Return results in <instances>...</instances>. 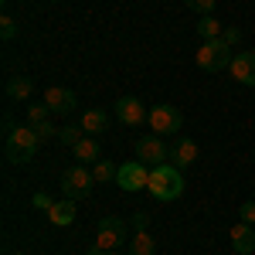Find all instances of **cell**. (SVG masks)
I'll return each instance as SVG.
<instances>
[{
	"instance_id": "obj_1",
	"label": "cell",
	"mask_w": 255,
	"mask_h": 255,
	"mask_svg": "<svg viewBox=\"0 0 255 255\" xmlns=\"http://www.w3.org/2000/svg\"><path fill=\"white\" fill-rule=\"evenodd\" d=\"M3 150H7V160L10 163H31V160L38 157L41 150V136L34 133V126H14L10 133H7V143H3Z\"/></svg>"
},
{
	"instance_id": "obj_2",
	"label": "cell",
	"mask_w": 255,
	"mask_h": 255,
	"mask_svg": "<svg viewBox=\"0 0 255 255\" xmlns=\"http://www.w3.org/2000/svg\"><path fill=\"white\" fill-rule=\"evenodd\" d=\"M146 191L157 197V201H177V197L184 194V174H180V167H174V163L153 167V170H150Z\"/></svg>"
},
{
	"instance_id": "obj_3",
	"label": "cell",
	"mask_w": 255,
	"mask_h": 255,
	"mask_svg": "<svg viewBox=\"0 0 255 255\" xmlns=\"http://www.w3.org/2000/svg\"><path fill=\"white\" fill-rule=\"evenodd\" d=\"M146 123H150V129H153L157 136H174V133H180V126H184V116H180V109H177V106L160 102V106L150 109Z\"/></svg>"
},
{
	"instance_id": "obj_4",
	"label": "cell",
	"mask_w": 255,
	"mask_h": 255,
	"mask_svg": "<svg viewBox=\"0 0 255 255\" xmlns=\"http://www.w3.org/2000/svg\"><path fill=\"white\" fill-rule=\"evenodd\" d=\"M228 65H232V48L221 38L204 41L197 48V68H204V72H225Z\"/></svg>"
},
{
	"instance_id": "obj_5",
	"label": "cell",
	"mask_w": 255,
	"mask_h": 255,
	"mask_svg": "<svg viewBox=\"0 0 255 255\" xmlns=\"http://www.w3.org/2000/svg\"><path fill=\"white\" fill-rule=\"evenodd\" d=\"M92 184H96V177L89 174L85 167H68L65 174H61V194L72 197V201H82V197L92 194Z\"/></svg>"
},
{
	"instance_id": "obj_6",
	"label": "cell",
	"mask_w": 255,
	"mask_h": 255,
	"mask_svg": "<svg viewBox=\"0 0 255 255\" xmlns=\"http://www.w3.org/2000/svg\"><path fill=\"white\" fill-rule=\"evenodd\" d=\"M146 184H150V167H146V163H139V160H126V163L116 170V187L129 191V194L143 191Z\"/></svg>"
},
{
	"instance_id": "obj_7",
	"label": "cell",
	"mask_w": 255,
	"mask_h": 255,
	"mask_svg": "<svg viewBox=\"0 0 255 255\" xmlns=\"http://www.w3.org/2000/svg\"><path fill=\"white\" fill-rule=\"evenodd\" d=\"M99 245L106 249V252H116L119 245H126V221L116 215H106L99 221Z\"/></svg>"
},
{
	"instance_id": "obj_8",
	"label": "cell",
	"mask_w": 255,
	"mask_h": 255,
	"mask_svg": "<svg viewBox=\"0 0 255 255\" xmlns=\"http://www.w3.org/2000/svg\"><path fill=\"white\" fill-rule=\"evenodd\" d=\"M167 157H170V150L163 146V139H160L157 133H150V136H143L136 143V160H139V163H146L150 170L160 167V163H167Z\"/></svg>"
},
{
	"instance_id": "obj_9",
	"label": "cell",
	"mask_w": 255,
	"mask_h": 255,
	"mask_svg": "<svg viewBox=\"0 0 255 255\" xmlns=\"http://www.w3.org/2000/svg\"><path fill=\"white\" fill-rule=\"evenodd\" d=\"M44 102H48V109L51 113H58V116H68V113H75V106H79V99L72 89H65V85H48V92H44Z\"/></svg>"
},
{
	"instance_id": "obj_10",
	"label": "cell",
	"mask_w": 255,
	"mask_h": 255,
	"mask_svg": "<svg viewBox=\"0 0 255 255\" xmlns=\"http://www.w3.org/2000/svg\"><path fill=\"white\" fill-rule=\"evenodd\" d=\"M116 116H119V123H126V126H139L150 113L143 109V102H139L136 96H123V99H116Z\"/></svg>"
},
{
	"instance_id": "obj_11",
	"label": "cell",
	"mask_w": 255,
	"mask_h": 255,
	"mask_svg": "<svg viewBox=\"0 0 255 255\" xmlns=\"http://www.w3.org/2000/svg\"><path fill=\"white\" fill-rule=\"evenodd\" d=\"M228 72H232L242 85L255 89V51H242V55H235L232 65H228Z\"/></svg>"
},
{
	"instance_id": "obj_12",
	"label": "cell",
	"mask_w": 255,
	"mask_h": 255,
	"mask_svg": "<svg viewBox=\"0 0 255 255\" xmlns=\"http://www.w3.org/2000/svg\"><path fill=\"white\" fill-rule=\"evenodd\" d=\"M232 249H235L238 255H252L255 252V228L252 225L238 221L235 228H232Z\"/></svg>"
},
{
	"instance_id": "obj_13",
	"label": "cell",
	"mask_w": 255,
	"mask_h": 255,
	"mask_svg": "<svg viewBox=\"0 0 255 255\" xmlns=\"http://www.w3.org/2000/svg\"><path fill=\"white\" fill-rule=\"evenodd\" d=\"M48 221H51L55 228H68V225L75 221V201H72V197L55 201V204H51V211H48Z\"/></svg>"
},
{
	"instance_id": "obj_14",
	"label": "cell",
	"mask_w": 255,
	"mask_h": 255,
	"mask_svg": "<svg viewBox=\"0 0 255 255\" xmlns=\"http://www.w3.org/2000/svg\"><path fill=\"white\" fill-rule=\"evenodd\" d=\"M79 126L85 129V136H102L106 126H109V116H106L102 109H85L82 119H79Z\"/></svg>"
},
{
	"instance_id": "obj_15",
	"label": "cell",
	"mask_w": 255,
	"mask_h": 255,
	"mask_svg": "<svg viewBox=\"0 0 255 255\" xmlns=\"http://www.w3.org/2000/svg\"><path fill=\"white\" fill-rule=\"evenodd\" d=\"M170 160H174V167H180V170L191 167V163L197 160V143H194V139H187V136L177 139L174 150H170Z\"/></svg>"
},
{
	"instance_id": "obj_16",
	"label": "cell",
	"mask_w": 255,
	"mask_h": 255,
	"mask_svg": "<svg viewBox=\"0 0 255 255\" xmlns=\"http://www.w3.org/2000/svg\"><path fill=\"white\" fill-rule=\"evenodd\" d=\"M3 89H7V99H14V102H27L31 92H34V82H31V75H10Z\"/></svg>"
},
{
	"instance_id": "obj_17",
	"label": "cell",
	"mask_w": 255,
	"mask_h": 255,
	"mask_svg": "<svg viewBox=\"0 0 255 255\" xmlns=\"http://www.w3.org/2000/svg\"><path fill=\"white\" fill-rule=\"evenodd\" d=\"M72 150H75V160H79L82 167H89V163H99V160H102V146H99L96 136H85L82 143H75Z\"/></svg>"
},
{
	"instance_id": "obj_18",
	"label": "cell",
	"mask_w": 255,
	"mask_h": 255,
	"mask_svg": "<svg viewBox=\"0 0 255 255\" xmlns=\"http://www.w3.org/2000/svg\"><path fill=\"white\" fill-rule=\"evenodd\" d=\"M129 255H157V242L146 232H136V235L129 238Z\"/></svg>"
},
{
	"instance_id": "obj_19",
	"label": "cell",
	"mask_w": 255,
	"mask_h": 255,
	"mask_svg": "<svg viewBox=\"0 0 255 255\" xmlns=\"http://www.w3.org/2000/svg\"><path fill=\"white\" fill-rule=\"evenodd\" d=\"M197 34L204 41H215L225 34V27H221V20H215V14H208V17H201L197 20Z\"/></svg>"
},
{
	"instance_id": "obj_20",
	"label": "cell",
	"mask_w": 255,
	"mask_h": 255,
	"mask_svg": "<svg viewBox=\"0 0 255 255\" xmlns=\"http://www.w3.org/2000/svg\"><path fill=\"white\" fill-rule=\"evenodd\" d=\"M116 170L119 167H113L109 160H99L92 167V177H96V184H109V180H116Z\"/></svg>"
},
{
	"instance_id": "obj_21",
	"label": "cell",
	"mask_w": 255,
	"mask_h": 255,
	"mask_svg": "<svg viewBox=\"0 0 255 255\" xmlns=\"http://www.w3.org/2000/svg\"><path fill=\"white\" fill-rule=\"evenodd\" d=\"M58 139L65 143V146H75V143H82V139H85V129H82V126H61V129H58Z\"/></svg>"
},
{
	"instance_id": "obj_22",
	"label": "cell",
	"mask_w": 255,
	"mask_h": 255,
	"mask_svg": "<svg viewBox=\"0 0 255 255\" xmlns=\"http://www.w3.org/2000/svg\"><path fill=\"white\" fill-rule=\"evenodd\" d=\"M48 102H31V109H27V126H38V123H44L48 119Z\"/></svg>"
},
{
	"instance_id": "obj_23",
	"label": "cell",
	"mask_w": 255,
	"mask_h": 255,
	"mask_svg": "<svg viewBox=\"0 0 255 255\" xmlns=\"http://www.w3.org/2000/svg\"><path fill=\"white\" fill-rule=\"evenodd\" d=\"M215 3H218V0H184V7H187V10H194V14H201V17L215 14Z\"/></svg>"
},
{
	"instance_id": "obj_24",
	"label": "cell",
	"mask_w": 255,
	"mask_h": 255,
	"mask_svg": "<svg viewBox=\"0 0 255 255\" xmlns=\"http://www.w3.org/2000/svg\"><path fill=\"white\" fill-rule=\"evenodd\" d=\"M0 38L3 41L17 38V24H14V17H0Z\"/></svg>"
},
{
	"instance_id": "obj_25",
	"label": "cell",
	"mask_w": 255,
	"mask_h": 255,
	"mask_svg": "<svg viewBox=\"0 0 255 255\" xmlns=\"http://www.w3.org/2000/svg\"><path fill=\"white\" fill-rule=\"evenodd\" d=\"M238 221H245V225H255V201H245V204L238 208Z\"/></svg>"
},
{
	"instance_id": "obj_26",
	"label": "cell",
	"mask_w": 255,
	"mask_h": 255,
	"mask_svg": "<svg viewBox=\"0 0 255 255\" xmlns=\"http://www.w3.org/2000/svg\"><path fill=\"white\" fill-rule=\"evenodd\" d=\"M34 133H38V136H41V143H44V139H51V136H58V129H55V126H51V123H48V119H44V123H38V126H34Z\"/></svg>"
},
{
	"instance_id": "obj_27",
	"label": "cell",
	"mask_w": 255,
	"mask_h": 255,
	"mask_svg": "<svg viewBox=\"0 0 255 255\" xmlns=\"http://www.w3.org/2000/svg\"><path fill=\"white\" fill-rule=\"evenodd\" d=\"M221 41H225L228 48H235L238 41H242V31H238V27H225V34H221Z\"/></svg>"
},
{
	"instance_id": "obj_28",
	"label": "cell",
	"mask_w": 255,
	"mask_h": 255,
	"mask_svg": "<svg viewBox=\"0 0 255 255\" xmlns=\"http://www.w3.org/2000/svg\"><path fill=\"white\" fill-rule=\"evenodd\" d=\"M31 201H34V208H41V211H51V204H55L51 197H48V194H41V191H38L34 197H31Z\"/></svg>"
},
{
	"instance_id": "obj_29",
	"label": "cell",
	"mask_w": 255,
	"mask_h": 255,
	"mask_svg": "<svg viewBox=\"0 0 255 255\" xmlns=\"http://www.w3.org/2000/svg\"><path fill=\"white\" fill-rule=\"evenodd\" d=\"M146 225H150V215H143V211L133 215V228H136V232H146Z\"/></svg>"
},
{
	"instance_id": "obj_30",
	"label": "cell",
	"mask_w": 255,
	"mask_h": 255,
	"mask_svg": "<svg viewBox=\"0 0 255 255\" xmlns=\"http://www.w3.org/2000/svg\"><path fill=\"white\" fill-rule=\"evenodd\" d=\"M106 255H116V252H106Z\"/></svg>"
}]
</instances>
